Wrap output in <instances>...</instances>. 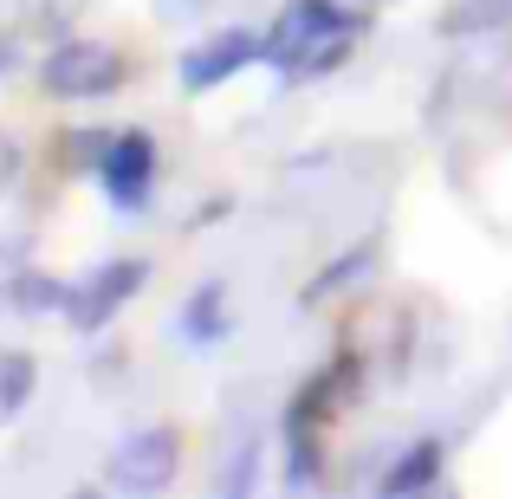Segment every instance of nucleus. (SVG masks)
<instances>
[{
  "label": "nucleus",
  "mask_w": 512,
  "mask_h": 499,
  "mask_svg": "<svg viewBox=\"0 0 512 499\" xmlns=\"http://www.w3.org/2000/svg\"><path fill=\"white\" fill-rule=\"evenodd\" d=\"M363 13H370V7H363ZM363 13H344L338 0H286V13L273 20V33L260 39V59L279 65V72L292 78L305 52H318L325 39H338V33H357Z\"/></svg>",
  "instance_id": "1"
},
{
  "label": "nucleus",
  "mask_w": 512,
  "mask_h": 499,
  "mask_svg": "<svg viewBox=\"0 0 512 499\" xmlns=\"http://www.w3.org/2000/svg\"><path fill=\"white\" fill-rule=\"evenodd\" d=\"M124 85V52L104 46V39H65V46L46 52L39 65V91L46 98H111Z\"/></svg>",
  "instance_id": "2"
},
{
  "label": "nucleus",
  "mask_w": 512,
  "mask_h": 499,
  "mask_svg": "<svg viewBox=\"0 0 512 499\" xmlns=\"http://www.w3.org/2000/svg\"><path fill=\"white\" fill-rule=\"evenodd\" d=\"M175 467H182V435H175V428H137V435L104 461V480L124 487V493H156V487L175 480Z\"/></svg>",
  "instance_id": "3"
},
{
  "label": "nucleus",
  "mask_w": 512,
  "mask_h": 499,
  "mask_svg": "<svg viewBox=\"0 0 512 499\" xmlns=\"http://www.w3.org/2000/svg\"><path fill=\"white\" fill-rule=\"evenodd\" d=\"M150 286V260H111V266H98V273L85 279V286H72V305H65V318H72L78 331H104L117 312H124L137 292Z\"/></svg>",
  "instance_id": "4"
},
{
  "label": "nucleus",
  "mask_w": 512,
  "mask_h": 499,
  "mask_svg": "<svg viewBox=\"0 0 512 499\" xmlns=\"http://www.w3.org/2000/svg\"><path fill=\"white\" fill-rule=\"evenodd\" d=\"M253 59H260V39H253L247 26H221V33H208L195 52H182V91L201 98V91L227 85L234 72H247Z\"/></svg>",
  "instance_id": "5"
},
{
  "label": "nucleus",
  "mask_w": 512,
  "mask_h": 499,
  "mask_svg": "<svg viewBox=\"0 0 512 499\" xmlns=\"http://www.w3.org/2000/svg\"><path fill=\"white\" fill-rule=\"evenodd\" d=\"M150 175H156V143L143 137V130H117V137L104 143L98 182H104V195H111L117 208H137L143 188H150Z\"/></svg>",
  "instance_id": "6"
},
{
  "label": "nucleus",
  "mask_w": 512,
  "mask_h": 499,
  "mask_svg": "<svg viewBox=\"0 0 512 499\" xmlns=\"http://www.w3.org/2000/svg\"><path fill=\"white\" fill-rule=\"evenodd\" d=\"M512 26V0H448L435 20L441 39H487V33H506Z\"/></svg>",
  "instance_id": "7"
},
{
  "label": "nucleus",
  "mask_w": 512,
  "mask_h": 499,
  "mask_svg": "<svg viewBox=\"0 0 512 499\" xmlns=\"http://www.w3.org/2000/svg\"><path fill=\"white\" fill-rule=\"evenodd\" d=\"M435 474H441V441H415V448L396 454V467H389L376 487H383V499H409V493L435 487Z\"/></svg>",
  "instance_id": "8"
},
{
  "label": "nucleus",
  "mask_w": 512,
  "mask_h": 499,
  "mask_svg": "<svg viewBox=\"0 0 512 499\" xmlns=\"http://www.w3.org/2000/svg\"><path fill=\"white\" fill-rule=\"evenodd\" d=\"M370 273H376V247H357V253H344L338 266H325L318 279H305L299 299H305V305H325V299H338L344 286H363Z\"/></svg>",
  "instance_id": "9"
},
{
  "label": "nucleus",
  "mask_w": 512,
  "mask_h": 499,
  "mask_svg": "<svg viewBox=\"0 0 512 499\" xmlns=\"http://www.w3.org/2000/svg\"><path fill=\"white\" fill-rule=\"evenodd\" d=\"M33 383H39L33 357H20V350H13V357H0V422L26 409V396H33Z\"/></svg>",
  "instance_id": "10"
},
{
  "label": "nucleus",
  "mask_w": 512,
  "mask_h": 499,
  "mask_svg": "<svg viewBox=\"0 0 512 499\" xmlns=\"http://www.w3.org/2000/svg\"><path fill=\"white\" fill-rule=\"evenodd\" d=\"M13 299H20L26 312H65V305H72V286H59V279H39V273H26L20 286H13Z\"/></svg>",
  "instance_id": "11"
},
{
  "label": "nucleus",
  "mask_w": 512,
  "mask_h": 499,
  "mask_svg": "<svg viewBox=\"0 0 512 499\" xmlns=\"http://www.w3.org/2000/svg\"><path fill=\"white\" fill-rule=\"evenodd\" d=\"M188 331H221V286H201L195 305H188Z\"/></svg>",
  "instance_id": "12"
},
{
  "label": "nucleus",
  "mask_w": 512,
  "mask_h": 499,
  "mask_svg": "<svg viewBox=\"0 0 512 499\" xmlns=\"http://www.w3.org/2000/svg\"><path fill=\"white\" fill-rule=\"evenodd\" d=\"M13 175H20V143H13L7 130H0V188H7Z\"/></svg>",
  "instance_id": "13"
},
{
  "label": "nucleus",
  "mask_w": 512,
  "mask_h": 499,
  "mask_svg": "<svg viewBox=\"0 0 512 499\" xmlns=\"http://www.w3.org/2000/svg\"><path fill=\"white\" fill-rule=\"evenodd\" d=\"M357 7H389V0H357Z\"/></svg>",
  "instance_id": "14"
}]
</instances>
